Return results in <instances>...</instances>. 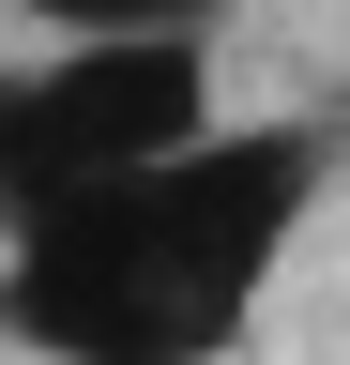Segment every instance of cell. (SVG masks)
<instances>
[{"label": "cell", "mask_w": 350, "mask_h": 365, "mask_svg": "<svg viewBox=\"0 0 350 365\" xmlns=\"http://www.w3.org/2000/svg\"><path fill=\"white\" fill-rule=\"evenodd\" d=\"M92 16H138V0H92Z\"/></svg>", "instance_id": "cell-1"}]
</instances>
